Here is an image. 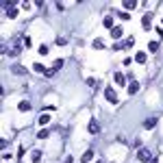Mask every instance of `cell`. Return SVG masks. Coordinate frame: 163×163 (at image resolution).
<instances>
[{
	"label": "cell",
	"instance_id": "19",
	"mask_svg": "<svg viewBox=\"0 0 163 163\" xmlns=\"http://www.w3.org/2000/svg\"><path fill=\"white\" fill-rule=\"evenodd\" d=\"M11 70H13V74H24V67H22V65H15V67H11Z\"/></svg>",
	"mask_w": 163,
	"mask_h": 163
},
{
	"label": "cell",
	"instance_id": "12",
	"mask_svg": "<svg viewBox=\"0 0 163 163\" xmlns=\"http://www.w3.org/2000/svg\"><path fill=\"white\" fill-rule=\"evenodd\" d=\"M7 18H11V20L18 18V9H15V7H9V9H7Z\"/></svg>",
	"mask_w": 163,
	"mask_h": 163
},
{
	"label": "cell",
	"instance_id": "20",
	"mask_svg": "<svg viewBox=\"0 0 163 163\" xmlns=\"http://www.w3.org/2000/svg\"><path fill=\"white\" fill-rule=\"evenodd\" d=\"M39 54H41V57H46V54H48V46H46V44L39 46Z\"/></svg>",
	"mask_w": 163,
	"mask_h": 163
},
{
	"label": "cell",
	"instance_id": "3",
	"mask_svg": "<svg viewBox=\"0 0 163 163\" xmlns=\"http://www.w3.org/2000/svg\"><path fill=\"white\" fill-rule=\"evenodd\" d=\"M113 81H115L117 87H124V85H126V76L120 74V72H115V74H113Z\"/></svg>",
	"mask_w": 163,
	"mask_h": 163
},
{
	"label": "cell",
	"instance_id": "1",
	"mask_svg": "<svg viewBox=\"0 0 163 163\" xmlns=\"http://www.w3.org/2000/svg\"><path fill=\"white\" fill-rule=\"evenodd\" d=\"M104 98L109 100L111 104H117L120 100H117V94H115V89L113 87H104Z\"/></svg>",
	"mask_w": 163,
	"mask_h": 163
},
{
	"label": "cell",
	"instance_id": "28",
	"mask_svg": "<svg viewBox=\"0 0 163 163\" xmlns=\"http://www.w3.org/2000/svg\"><path fill=\"white\" fill-rule=\"evenodd\" d=\"M98 163H102V161H98Z\"/></svg>",
	"mask_w": 163,
	"mask_h": 163
},
{
	"label": "cell",
	"instance_id": "23",
	"mask_svg": "<svg viewBox=\"0 0 163 163\" xmlns=\"http://www.w3.org/2000/svg\"><path fill=\"white\" fill-rule=\"evenodd\" d=\"M37 137H39V139H46V137H48V131H46V128H44V131H39Z\"/></svg>",
	"mask_w": 163,
	"mask_h": 163
},
{
	"label": "cell",
	"instance_id": "14",
	"mask_svg": "<svg viewBox=\"0 0 163 163\" xmlns=\"http://www.w3.org/2000/svg\"><path fill=\"white\" fill-rule=\"evenodd\" d=\"M92 46L96 48V50H102V48H104V41H102V39H94V44H92Z\"/></svg>",
	"mask_w": 163,
	"mask_h": 163
},
{
	"label": "cell",
	"instance_id": "18",
	"mask_svg": "<svg viewBox=\"0 0 163 163\" xmlns=\"http://www.w3.org/2000/svg\"><path fill=\"white\" fill-rule=\"evenodd\" d=\"M148 50H150V52H157V50H159V44H157V41H150V44H148Z\"/></svg>",
	"mask_w": 163,
	"mask_h": 163
},
{
	"label": "cell",
	"instance_id": "13",
	"mask_svg": "<svg viewBox=\"0 0 163 163\" xmlns=\"http://www.w3.org/2000/svg\"><path fill=\"white\" fill-rule=\"evenodd\" d=\"M146 59H148L146 52H137V54H135V61H137V63H146Z\"/></svg>",
	"mask_w": 163,
	"mask_h": 163
},
{
	"label": "cell",
	"instance_id": "16",
	"mask_svg": "<svg viewBox=\"0 0 163 163\" xmlns=\"http://www.w3.org/2000/svg\"><path fill=\"white\" fill-rule=\"evenodd\" d=\"M31 157H33V159H31L33 163H39V161H41V152H39V150H35V152H33Z\"/></svg>",
	"mask_w": 163,
	"mask_h": 163
},
{
	"label": "cell",
	"instance_id": "6",
	"mask_svg": "<svg viewBox=\"0 0 163 163\" xmlns=\"http://www.w3.org/2000/svg\"><path fill=\"white\" fill-rule=\"evenodd\" d=\"M89 133H92V135H98V133H100V124H98L96 120L89 122Z\"/></svg>",
	"mask_w": 163,
	"mask_h": 163
},
{
	"label": "cell",
	"instance_id": "11",
	"mask_svg": "<svg viewBox=\"0 0 163 163\" xmlns=\"http://www.w3.org/2000/svg\"><path fill=\"white\" fill-rule=\"evenodd\" d=\"M137 92H139V83L133 81L131 85H128V94H137Z\"/></svg>",
	"mask_w": 163,
	"mask_h": 163
},
{
	"label": "cell",
	"instance_id": "25",
	"mask_svg": "<svg viewBox=\"0 0 163 163\" xmlns=\"http://www.w3.org/2000/svg\"><path fill=\"white\" fill-rule=\"evenodd\" d=\"M24 46H29V48L33 46V39L31 37H24Z\"/></svg>",
	"mask_w": 163,
	"mask_h": 163
},
{
	"label": "cell",
	"instance_id": "8",
	"mask_svg": "<svg viewBox=\"0 0 163 163\" xmlns=\"http://www.w3.org/2000/svg\"><path fill=\"white\" fill-rule=\"evenodd\" d=\"M154 126H157V117H148V120L144 122V128H148V131H150V128H154Z\"/></svg>",
	"mask_w": 163,
	"mask_h": 163
},
{
	"label": "cell",
	"instance_id": "5",
	"mask_svg": "<svg viewBox=\"0 0 163 163\" xmlns=\"http://www.w3.org/2000/svg\"><path fill=\"white\" fill-rule=\"evenodd\" d=\"M122 35H124V29H122V26H113V29H111V37L113 39H120Z\"/></svg>",
	"mask_w": 163,
	"mask_h": 163
},
{
	"label": "cell",
	"instance_id": "26",
	"mask_svg": "<svg viewBox=\"0 0 163 163\" xmlns=\"http://www.w3.org/2000/svg\"><path fill=\"white\" fill-rule=\"evenodd\" d=\"M117 18H122V20H131V15H128L126 11H124V13H120V15H117Z\"/></svg>",
	"mask_w": 163,
	"mask_h": 163
},
{
	"label": "cell",
	"instance_id": "22",
	"mask_svg": "<svg viewBox=\"0 0 163 163\" xmlns=\"http://www.w3.org/2000/svg\"><path fill=\"white\" fill-rule=\"evenodd\" d=\"M61 65H63V61H61V59H57V61H54V65H52V72H57Z\"/></svg>",
	"mask_w": 163,
	"mask_h": 163
},
{
	"label": "cell",
	"instance_id": "24",
	"mask_svg": "<svg viewBox=\"0 0 163 163\" xmlns=\"http://www.w3.org/2000/svg\"><path fill=\"white\" fill-rule=\"evenodd\" d=\"M65 44H67L65 37H57V46H65Z\"/></svg>",
	"mask_w": 163,
	"mask_h": 163
},
{
	"label": "cell",
	"instance_id": "21",
	"mask_svg": "<svg viewBox=\"0 0 163 163\" xmlns=\"http://www.w3.org/2000/svg\"><path fill=\"white\" fill-rule=\"evenodd\" d=\"M48 122H50V115H41V117H39V124H41V126H46Z\"/></svg>",
	"mask_w": 163,
	"mask_h": 163
},
{
	"label": "cell",
	"instance_id": "10",
	"mask_svg": "<svg viewBox=\"0 0 163 163\" xmlns=\"http://www.w3.org/2000/svg\"><path fill=\"white\" fill-rule=\"evenodd\" d=\"M33 70L39 72V74H46V72H48V67H44L41 63H33Z\"/></svg>",
	"mask_w": 163,
	"mask_h": 163
},
{
	"label": "cell",
	"instance_id": "15",
	"mask_svg": "<svg viewBox=\"0 0 163 163\" xmlns=\"http://www.w3.org/2000/svg\"><path fill=\"white\" fill-rule=\"evenodd\" d=\"M94 159V150H87L85 154H83V163H87V161H92Z\"/></svg>",
	"mask_w": 163,
	"mask_h": 163
},
{
	"label": "cell",
	"instance_id": "9",
	"mask_svg": "<svg viewBox=\"0 0 163 163\" xmlns=\"http://www.w3.org/2000/svg\"><path fill=\"white\" fill-rule=\"evenodd\" d=\"M124 9H126V11L137 9V2H135V0H124Z\"/></svg>",
	"mask_w": 163,
	"mask_h": 163
},
{
	"label": "cell",
	"instance_id": "4",
	"mask_svg": "<svg viewBox=\"0 0 163 163\" xmlns=\"http://www.w3.org/2000/svg\"><path fill=\"white\" fill-rule=\"evenodd\" d=\"M142 26H144L146 31H148L150 26H152V15H150V13H146L144 18H142Z\"/></svg>",
	"mask_w": 163,
	"mask_h": 163
},
{
	"label": "cell",
	"instance_id": "2",
	"mask_svg": "<svg viewBox=\"0 0 163 163\" xmlns=\"http://www.w3.org/2000/svg\"><path fill=\"white\" fill-rule=\"evenodd\" d=\"M137 159L142 161V163H150V161H152V154H150V150L139 148V150H137Z\"/></svg>",
	"mask_w": 163,
	"mask_h": 163
},
{
	"label": "cell",
	"instance_id": "7",
	"mask_svg": "<svg viewBox=\"0 0 163 163\" xmlns=\"http://www.w3.org/2000/svg\"><path fill=\"white\" fill-rule=\"evenodd\" d=\"M18 109L22 111V113H26V111H31V102L29 100H22V102L18 104Z\"/></svg>",
	"mask_w": 163,
	"mask_h": 163
},
{
	"label": "cell",
	"instance_id": "17",
	"mask_svg": "<svg viewBox=\"0 0 163 163\" xmlns=\"http://www.w3.org/2000/svg\"><path fill=\"white\" fill-rule=\"evenodd\" d=\"M102 24L107 26V29H113V18H104V20H102Z\"/></svg>",
	"mask_w": 163,
	"mask_h": 163
},
{
	"label": "cell",
	"instance_id": "27",
	"mask_svg": "<svg viewBox=\"0 0 163 163\" xmlns=\"http://www.w3.org/2000/svg\"><path fill=\"white\" fill-rule=\"evenodd\" d=\"M150 163H159V161H157V159H152V161H150Z\"/></svg>",
	"mask_w": 163,
	"mask_h": 163
}]
</instances>
